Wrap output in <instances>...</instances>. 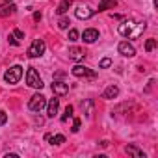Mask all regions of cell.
<instances>
[{"mask_svg": "<svg viewBox=\"0 0 158 158\" xmlns=\"http://www.w3.org/2000/svg\"><path fill=\"white\" fill-rule=\"evenodd\" d=\"M26 84L34 89H41L43 88V80H41V76L39 73L35 71V67H28L26 71Z\"/></svg>", "mask_w": 158, "mask_h": 158, "instance_id": "obj_1", "label": "cell"}, {"mask_svg": "<svg viewBox=\"0 0 158 158\" xmlns=\"http://www.w3.org/2000/svg\"><path fill=\"white\" fill-rule=\"evenodd\" d=\"M71 73H73V76H76V78H88V80H93V78L97 76V73H95L93 69L84 67V65H74V67L71 69Z\"/></svg>", "mask_w": 158, "mask_h": 158, "instance_id": "obj_2", "label": "cell"}, {"mask_svg": "<svg viewBox=\"0 0 158 158\" xmlns=\"http://www.w3.org/2000/svg\"><path fill=\"white\" fill-rule=\"evenodd\" d=\"M21 76H23V67H21V65H13V67H10V69L6 71L4 80H6L8 84H17V82L21 80Z\"/></svg>", "mask_w": 158, "mask_h": 158, "instance_id": "obj_3", "label": "cell"}, {"mask_svg": "<svg viewBox=\"0 0 158 158\" xmlns=\"http://www.w3.org/2000/svg\"><path fill=\"white\" fill-rule=\"evenodd\" d=\"M45 48H47V45H45L43 39H34L32 45L28 47V56L30 58H39V56L45 54Z\"/></svg>", "mask_w": 158, "mask_h": 158, "instance_id": "obj_4", "label": "cell"}, {"mask_svg": "<svg viewBox=\"0 0 158 158\" xmlns=\"http://www.w3.org/2000/svg\"><path fill=\"white\" fill-rule=\"evenodd\" d=\"M45 106H47V99H45L41 93H35V95L30 99V102H28V108H30L32 112H41Z\"/></svg>", "mask_w": 158, "mask_h": 158, "instance_id": "obj_5", "label": "cell"}, {"mask_svg": "<svg viewBox=\"0 0 158 158\" xmlns=\"http://www.w3.org/2000/svg\"><path fill=\"white\" fill-rule=\"evenodd\" d=\"M117 50H119V54H123V56H127V58L136 56V48H134L128 41H121L119 47H117Z\"/></svg>", "mask_w": 158, "mask_h": 158, "instance_id": "obj_6", "label": "cell"}, {"mask_svg": "<svg viewBox=\"0 0 158 158\" xmlns=\"http://www.w3.org/2000/svg\"><path fill=\"white\" fill-rule=\"evenodd\" d=\"M134 28H136V23H134V21H130V19H128V21H123V23L119 24V34L125 35V37H128V35L134 32Z\"/></svg>", "mask_w": 158, "mask_h": 158, "instance_id": "obj_7", "label": "cell"}, {"mask_svg": "<svg viewBox=\"0 0 158 158\" xmlns=\"http://www.w3.org/2000/svg\"><path fill=\"white\" fill-rule=\"evenodd\" d=\"M84 56H86L84 48H78V47L69 48V58H71L73 61H80V60H84Z\"/></svg>", "mask_w": 158, "mask_h": 158, "instance_id": "obj_8", "label": "cell"}, {"mask_svg": "<svg viewBox=\"0 0 158 158\" xmlns=\"http://www.w3.org/2000/svg\"><path fill=\"white\" fill-rule=\"evenodd\" d=\"M82 39H84L86 43H95V41L99 39V32H97L95 28H88V30H84Z\"/></svg>", "mask_w": 158, "mask_h": 158, "instance_id": "obj_9", "label": "cell"}, {"mask_svg": "<svg viewBox=\"0 0 158 158\" xmlns=\"http://www.w3.org/2000/svg\"><path fill=\"white\" fill-rule=\"evenodd\" d=\"M67 91H69V86H67L65 82H54V84H52V93H54V95L61 97V95H65Z\"/></svg>", "mask_w": 158, "mask_h": 158, "instance_id": "obj_10", "label": "cell"}, {"mask_svg": "<svg viewBox=\"0 0 158 158\" xmlns=\"http://www.w3.org/2000/svg\"><path fill=\"white\" fill-rule=\"evenodd\" d=\"M17 11V6L15 4H8V2H4L2 6H0V17H8V15H13Z\"/></svg>", "mask_w": 158, "mask_h": 158, "instance_id": "obj_11", "label": "cell"}, {"mask_svg": "<svg viewBox=\"0 0 158 158\" xmlns=\"http://www.w3.org/2000/svg\"><path fill=\"white\" fill-rule=\"evenodd\" d=\"M58 108H60V99H50V102L47 104V115L54 117L58 114Z\"/></svg>", "mask_w": 158, "mask_h": 158, "instance_id": "obj_12", "label": "cell"}, {"mask_svg": "<svg viewBox=\"0 0 158 158\" xmlns=\"http://www.w3.org/2000/svg\"><path fill=\"white\" fill-rule=\"evenodd\" d=\"M74 13H76L78 19H89V17H93V11H91L88 6H78Z\"/></svg>", "mask_w": 158, "mask_h": 158, "instance_id": "obj_13", "label": "cell"}, {"mask_svg": "<svg viewBox=\"0 0 158 158\" xmlns=\"http://www.w3.org/2000/svg\"><path fill=\"white\" fill-rule=\"evenodd\" d=\"M125 152L130 154V156H134V158H145V152L141 149H138L136 145H127L125 147Z\"/></svg>", "mask_w": 158, "mask_h": 158, "instance_id": "obj_14", "label": "cell"}, {"mask_svg": "<svg viewBox=\"0 0 158 158\" xmlns=\"http://www.w3.org/2000/svg\"><path fill=\"white\" fill-rule=\"evenodd\" d=\"M119 95V88L117 86H108L102 93V99H115Z\"/></svg>", "mask_w": 158, "mask_h": 158, "instance_id": "obj_15", "label": "cell"}, {"mask_svg": "<svg viewBox=\"0 0 158 158\" xmlns=\"http://www.w3.org/2000/svg\"><path fill=\"white\" fill-rule=\"evenodd\" d=\"M115 6H117V0H101V2H99V11L114 10Z\"/></svg>", "mask_w": 158, "mask_h": 158, "instance_id": "obj_16", "label": "cell"}, {"mask_svg": "<svg viewBox=\"0 0 158 158\" xmlns=\"http://www.w3.org/2000/svg\"><path fill=\"white\" fill-rule=\"evenodd\" d=\"M45 139H47V141H50L52 145H61V143H65V136H61V134H56V136L47 134V136H45Z\"/></svg>", "mask_w": 158, "mask_h": 158, "instance_id": "obj_17", "label": "cell"}, {"mask_svg": "<svg viewBox=\"0 0 158 158\" xmlns=\"http://www.w3.org/2000/svg\"><path fill=\"white\" fill-rule=\"evenodd\" d=\"M73 6V0H61V2L58 4V8H56V13L58 15H63V13H67V10Z\"/></svg>", "mask_w": 158, "mask_h": 158, "instance_id": "obj_18", "label": "cell"}, {"mask_svg": "<svg viewBox=\"0 0 158 158\" xmlns=\"http://www.w3.org/2000/svg\"><path fill=\"white\" fill-rule=\"evenodd\" d=\"M143 30H145V23H139V24H136V28H134V32L128 35V39H136V37H139Z\"/></svg>", "mask_w": 158, "mask_h": 158, "instance_id": "obj_19", "label": "cell"}, {"mask_svg": "<svg viewBox=\"0 0 158 158\" xmlns=\"http://www.w3.org/2000/svg\"><path fill=\"white\" fill-rule=\"evenodd\" d=\"M73 112H74V108H73V106H71V104H69V106H67V108H65V114H63V115H61V123H65V121H67V119H69V117H73Z\"/></svg>", "mask_w": 158, "mask_h": 158, "instance_id": "obj_20", "label": "cell"}, {"mask_svg": "<svg viewBox=\"0 0 158 158\" xmlns=\"http://www.w3.org/2000/svg\"><path fill=\"white\" fill-rule=\"evenodd\" d=\"M154 48H156V39H147V43H145V50L151 52V50H154Z\"/></svg>", "mask_w": 158, "mask_h": 158, "instance_id": "obj_21", "label": "cell"}, {"mask_svg": "<svg viewBox=\"0 0 158 158\" xmlns=\"http://www.w3.org/2000/svg\"><path fill=\"white\" fill-rule=\"evenodd\" d=\"M110 65H112V60H110V58H104V60H101V63H99L101 69H108Z\"/></svg>", "mask_w": 158, "mask_h": 158, "instance_id": "obj_22", "label": "cell"}, {"mask_svg": "<svg viewBox=\"0 0 158 158\" xmlns=\"http://www.w3.org/2000/svg\"><path fill=\"white\" fill-rule=\"evenodd\" d=\"M69 24H71V23H69V19H60V23H58V26H60L61 30H67V28H69Z\"/></svg>", "mask_w": 158, "mask_h": 158, "instance_id": "obj_23", "label": "cell"}, {"mask_svg": "<svg viewBox=\"0 0 158 158\" xmlns=\"http://www.w3.org/2000/svg\"><path fill=\"white\" fill-rule=\"evenodd\" d=\"M69 41H78V30H69Z\"/></svg>", "mask_w": 158, "mask_h": 158, "instance_id": "obj_24", "label": "cell"}, {"mask_svg": "<svg viewBox=\"0 0 158 158\" xmlns=\"http://www.w3.org/2000/svg\"><path fill=\"white\" fill-rule=\"evenodd\" d=\"M6 121H8V114H6L2 108H0V127H2V125H6Z\"/></svg>", "mask_w": 158, "mask_h": 158, "instance_id": "obj_25", "label": "cell"}, {"mask_svg": "<svg viewBox=\"0 0 158 158\" xmlns=\"http://www.w3.org/2000/svg\"><path fill=\"white\" fill-rule=\"evenodd\" d=\"M80 125H82V121H80V119H74V121H73V128H71V130H73V132H78V130H80Z\"/></svg>", "mask_w": 158, "mask_h": 158, "instance_id": "obj_26", "label": "cell"}, {"mask_svg": "<svg viewBox=\"0 0 158 158\" xmlns=\"http://www.w3.org/2000/svg\"><path fill=\"white\" fill-rule=\"evenodd\" d=\"M8 41H10V45H13V47H17V45H19V39H17L13 34H10V35H8Z\"/></svg>", "mask_w": 158, "mask_h": 158, "instance_id": "obj_27", "label": "cell"}, {"mask_svg": "<svg viewBox=\"0 0 158 158\" xmlns=\"http://www.w3.org/2000/svg\"><path fill=\"white\" fill-rule=\"evenodd\" d=\"M91 106H93V102L88 101V102H86V115H88V117H91Z\"/></svg>", "mask_w": 158, "mask_h": 158, "instance_id": "obj_28", "label": "cell"}, {"mask_svg": "<svg viewBox=\"0 0 158 158\" xmlns=\"http://www.w3.org/2000/svg\"><path fill=\"white\" fill-rule=\"evenodd\" d=\"M13 35H15L17 39H24V34H23L19 28H15V30H13Z\"/></svg>", "mask_w": 158, "mask_h": 158, "instance_id": "obj_29", "label": "cell"}, {"mask_svg": "<svg viewBox=\"0 0 158 158\" xmlns=\"http://www.w3.org/2000/svg\"><path fill=\"white\" fill-rule=\"evenodd\" d=\"M34 21H41V13H39V11L34 13Z\"/></svg>", "mask_w": 158, "mask_h": 158, "instance_id": "obj_30", "label": "cell"}, {"mask_svg": "<svg viewBox=\"0 0 158 158\" xmlns=\"http://www.w3.org/2000/svg\"><path fill=\"white\" fill-rule=\"evenodd\" d=\"M4 2H8V4H10V2H13V0H4Z\"/></svg>", "mask_w": 158, "mask_h": 158, "instance_id": "obj_31", "label": "cell"}]
</instances>
